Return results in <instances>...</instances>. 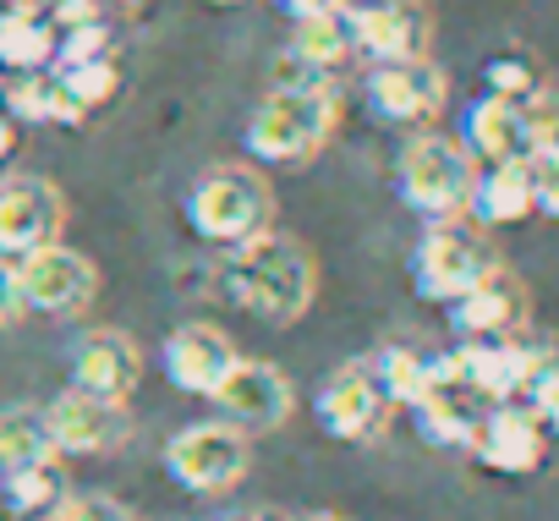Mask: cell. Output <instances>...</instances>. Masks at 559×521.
<instances>
[{"instance_id": "cell-1", "label": "cell", "mask_w": 559, "mask_h": 521, "mask_svg": "<svg viewBox=\"0 0 559 521\" xmlns=\"http://www.w3.org/2000/svg\"><path fill=\"white\" fill-rule=\"evenodd\" d=\"M230 286L258 319L297 324L313 308L319 270H313V252L302 241L280 236V230H263V236L230 247Z\"/></svg>"}, {"instance_id": "cell-2", "label": "cell", "mask_w": 559, "mask_h": 521, "mask_svg": "<svg viewBox=\"0 0 559 521\" xmlns=\"http://www.w3.org/2000/svg\"><path fill=\"white\" fill-rule=\"evenodd\" d=\"M341 121L335 83L324 88H269V99L247 116V149L263 165H297L313 159Z\"/></svg>"}, {"instance_id": "cell-3", "label": "cell", "mask_w": 559, "mask_h": 521, "mask_svg": "<svg viewBox=\"0 0 559 521\" xmlns=\"http://www.w3.org/2000/svg\"><path fill=\"white\" fill-rule=\"evenodd\" d=\"M395 187L401 198L428 220H461L472 209V187H477V159L461 149V138H439V132H417L401 159H395Z\"/></svg>"}, {"instance_id": "cell-4", "label": "cell", "mask_w": 559, "mask_h": 521, "mask_svg": "<svg viewBox=\"0 0 559 521\" xmlns=\"http://www.w3.org/2000/svg\"><path fill=\"white\" fill-rule=\"evenodd\" d=\"M269 214H274V198H269V181L252 165H214L187 192L192 230L203 241H219V247H241V241L263 236Z\"/></svg>"}, {"instance_id": "cell-5", "label": "cell", "mask_w": 559, "mask_h": 521, "mask_svg": "<svg viewBox=\"0 0 559 521\" xmlns=\"http://www.w3.org/2000/svg\"><path fill=\"white\" fill-rule=\"evenodd\" d=\"M499 270V252L493 241L466 225V220H439L423 230L417 252H412V286L423 303H461L466 292H477L488 275Z\"/></svg>"}, {"instance_id": "cell-6", "label": "cell", "mask_w": 559, "mask_h": 521, "mask_svg": "<svg viewBox=\"0 0 559 521\" xmlns=\"http://www.w3.org/2000/svg\"><path fill=\"white\" fill-rule=\"evenodd\" d=\"M165 466L176 483H187L198 494H219L247 477L252 450H247V434L230 423H192L165 445Z\"/></svg>"}, {"instance_id": "cell-7", "label": "cell", "mask_w": 559, "mask_h": 521, "mask_svg": "<svg viewBox=\"0 0 559 521\" xmlns=\"http://www.w3.org/2000/svg\"><path fill=\"white\" fill-rule=\"evenodd\" d=\"M352 17V39L362 56H373V67L390 61H428L433 45V17L423 0H346Z\"/></svg>"}, {"instance_id": "cell-8", "label": "cell", "mask_w": 559, "mask_h": 521, "mask_svg": "<svg viewBox=\"0 0 559 521\" xmlns=\"http://www.w3.org/2000/svg\"><path fill=\"white\" fill-rule=\"evenodd\" d=\"M67 225V198L45 176H12L0 181V258H28L39 247H56Z\"/></svg>"}, {"instance_id": "cell-9", "label": "cell", "mask_w": 559, "mask_h": 521, "mask_svg": "<svg viewBox=\"0 0 559 521\" xmlns=\"http://www.w3.org/2000/svg\"><path fill=\"white\" fill-rule=\"evenodd\" d=\"M450 99V83L433 61H390L368 72V105L373 116L395 127H428Z\"/></svg>"}, {"instance_id": "cell-10", "label": "cell", "mask_w": 559, "mask_h": 521, "mask_svg": "<svg viewBox=\"0 0 559 521\" xmlns=\"http://www.w3.org/2000/svg\"><path fill=\"white\" fill-rule=\"evenodd\" d=\"M17 292L23 308L34 313H72L94 297V264L72 247H39L28 258H17Z\"/></svg>"}, {"instance_id": "cell-11", "label": "cell", "mask_w": 559, "mask_h": 521, "mask_svg": "<svg viewBox=\"0 0 559 521\" xmlns=\"http://www.w3.org/2000/svg\"><path fill=\"white\" fill-rule=\"evenodd\" d=\"M313 406H319V423H324L335 439H346V445L379 439V434L390 428V412H395V406L384 401V390L373 384L368 368H341V374H330Z\"/></svg>"}, {"instance_id": "cell-12", "label": "cell", "mask_w": 559, "mask_h": 521, "mask_svg": "<svg viewBox=\"0 0 559 521\" xmlns=\"http://www.w3.org/2000/svg\"><path fill=\"white\" fill-rule=\"evenodd\" d=\"M45 423H50V439L61 455H105L127 439V412L116 401H99L83 390H61L45 406Z\"/></svg>"}, {"instance_id": "cell-13", "label": "cell", "mask_w": 559, "mask_h": 521, "mask_svg": "<svg viewBox=\"0 0 559 521\" xmlns=\"http://www.w3.org/2000/svg\"><path fill=\"white\" fill-rule=\"evenodd\" d=\"M543 423L521 406V401H504V406H488L483 423H477V439H472V455L488 466V472H504V477H521V472H537L543 466Z\"/></svg>"}, {"instance_id": "cell-14", "label": "cell", "mask_w": 559, "mask_h": 521, "mask_svg": "<svg viewBox=\"0 0 559 521\" xmlns=\"http://www.w3.org/2000/svg\"><path fill=\"white\" fill-rule=\"evenodd\" d=\"M214 401L225 406L230 428H280L292 417V384H286V374H280L274 363L236 357V368L225 374Z\"/></svg>"}, {"instance_id": "cell-15", "label": "cell", "mask_w": 559, "mask_h": 521, "mask_svg": "<svg viewBox=\"0 0 559 521\" xmlns=\"http://www.w3.org/2000/svg\"><path fill=\"white\" fill-rule=\"evenodd\" d=\"M230 368H236V346H230L225 330H214V324H181V330L165 341V374H170V384L187 390V395H214Z\"/></svg>"}, {"instance_id": "cell-16", "label": "cell", "mask_w": 559, "mask_h": 521, "mask_svg": "<svg viewBox=\"0 0 559 521\" xmlns=\"http://www.w3.org/2000/svg\"><path fill=\"white\" fill-rule=\"evenodd\" d=\"M461 149L477 159V165H510V159H532L526 149V105H510V99H472L466 116H461Z\"/></svg>"}, {"instance_id": "cell-17", "label": "cell", "mask_w": 559, "mask_h": 521, "mask_svg": "<svg viewBox=\"0 0 559 521\" xmlns=\"http://www.w3.org/2000/svg\"><path fill=\"white\" fill-rule=\"evenodd\" d=\"M138 346L121 335V330H94L83 346H78V363H72V390L83 395H99V401H127L138 390Z\"/></svg>"}, {"instance_id": "cell-18", "label": "cell", "mask_w": 559, "mask_h": 521, "mask_svg": "<svg viewBox=\"0 0 559 521\" xmlns=\"http://www.w3.org/2000/svg\"><path fill=\"white\" fill-rule=\"evenodd\" d=\"M450 319H455V330L466 341H510L521 330V319H526V286L515 275L493 270L477 292H466L450 308Z\"/></svg>"}, {"instance_id": "cell-19", "label": "cell", "mask_w": 559, "mask_h": 521, "mask_svg": "<svg viewBox=\"0 0 559 521\" xmlns=\"http://www.w3.org/2000/svg\"><path fill=\"white\" fill-rule=\"evenodd\" d=\"M477 225H521L537 214V192H532V159H510V165H477V187H472V209Z\"/></svg>"}, {"instance_id": "cell-20", "label": "cell", "mask_w": 559, "mask_h": 521, "mask_svg": "<svg viewBox=\"0 0 559 521\" xmlns=\"http://www.w3.org/2000/svg\"><path fill=\"white\" fill-rule=\"evenodd\" d=\"M61 28L39 7H0V72H50Z\"/></svg>"}, {"instance_id": "cell-21", "label": "cell", "mask_w": 559, "mask_h": 521, "mask_svg": "<svg viewBox=\"0 0 559 521\" xmlns=\"http://www.w3.org/2000/svg\"><path fill=\"white\" fill-rule=\"evenodd\" d=\"M412 412H417L423 439H433V445H444V450H472L477 423H483L488 406H477V401L461 395V390H439V384H428V395H423Z\"/></svg>"}, {"instance_id": "cell-22", "label": "cell", "mask_w": 559, "mask_h": 521, "mask_svg": "<svg viewBox=\"0 0 559 521\" xmlns=\"http://www.w3.org/2000/svg\"><path fill=\"white\" fill-rule=\"evenodd\" d=\"M56 439L39 406H12L0 412V472H23V466H45L56 461Z\"/></svg>"}, {"instance_id": "cell-23", "label": "cell", "mask_w": 559, "mask_h": 521, "mask_svg": "<svg viewBox=\"0 0 559 521\" xmlns=\"http://www.w3.org/2000/svg\"><path fill=\"white\" fill-rule=\"evenodd\" d=\"M7 110L12 121H50V127H78L83 110L67 99L56 72H23L7 83Z\"/></svg>"}, {"instance_id": "cell-24", "label": "cell", "mask_w": 559, "mask_h": 521, "mask_svg": "<svg viewBox=\"0 0 559 521\" xmlns=\"http://www.w3.org/2000/svg\"><path fill=\"white\" fill-rule=\"evenodd\" d=\"M292 56L308 61V67H319V72H330V67H341L346 56H357V39H352V17H346V7H335V12H313V17H297Z\"/></svg>"}, {"instance_id": "cell-25", "label": "cell", "mask_w": 559, "mask_h": 521, "mask_svg": "<svg viewBox=\"0 0 559 521\" xmlns=\"http://www.w3.org/2000/svg\"><path fill=\"white\" fill-rule=\"evenodd\" d=\"M368 374H373V384L384 390L390 406H417V401L428 395L433 357H423V352H412V346H384V352L373 357Z\"/></svg>"}, {"instance_id": "cell-26", "label": "cell", "mask_w": 559, "mask_h": 521, "mask_svg": "<svg viewBox=\"0 0 559 521\" xmlns=\"http://www.w3.org/2000/svg\"><path fill=\"white\" fill-rule=\"evenodd\" d=\"M483 94L510 99V105H537L543 99V67L526 50H499L483 61Z\"/></svg>"}, {"instance_id": "cell-27", "label": "cell", "mask_w": 559, "mask_h": 521, "mask_svg": "<svg viewBox=\"0 0 559 521\" xmlns=\"http://www.w3.org/2000/svg\"><path fill=\"white\" fill-rule=\"evenodd\" d=\"M0 477H7V505H12L17 516H45V510H56L61 494H67V477H61L56 461L23 466V472H0Z\"/></svg>"}, {"instance_id": "cell-28", "label": "cell", "mask_w": 559, "mask_h": 521, "mask_svg": "<svg viewBox=\"0 0 559 521\" xmlns=\"http://www.w3.org/2000/svg\"><path fill=\"white\" fill-rule=\"evenodd\" d=\"M56 78H61V88H67V99L88 116V110H99L105 99H116V88H121V72H116V61H83V67H50Z\"/></svg>"}, {"instance_id": "cell-29", "label": "cell", "mask_w": 559, "mask_h": 521, "mask_svg": "<svg viewBox=\"0 0 559 521\" xmlns=\"http://www.w3.org/2000/svg\"><path fill=\"white\" fill-rule=\"evenodd\" d=\"M110 23L105 17H88V23H67L61 39H56V67H83V61H110Z\"/></svg>"}, {"instance_id": "cell-30", "label": "cell", "mask_w": 559, "mask_h": 521, "mask_svg": "<svg viewBox=\"0 0 559 521\" xmlns=\"http://www.w3.org/2000/svg\"><path fill=\"white\" fill-rule=\"evenodd\" d=\"M526 149L532 159H559V99H537L526 105Z\"/></svg>"}, {"instance_id": "cell-31", "label": "cell", "mask_w": 559, "mask_h": 521, "mask_svg": "<svg viewBox=\"0 0 559 521\" xmlns=\"http://www.w3.org/2000/svg\"><path fill=\"white\" fill-rule=\"evenodd\" d=\"M521 406L543 423V434H548V439H559V357L537 374V384L526 390V401H521Z\"/></svg>"}, {"instance_id": "cell-32", "label": "cell", "mask_w": 559, "mask_h": 521, "mask_svg": "<svg viewBox=\"0 0 559 521\" xmlns=\"http://www.w3.org/2000/svg\"><path fill=\"white\" fill-rule=\"evenodd\" d=\"M50 521H132V516L110 494H78V499H61L50 510Z\"/></svg>"}, {"instance_id": "cell-33", "label": "cell", "mask_w": 559, "mask_h": 521, "mask_svg": "<svg viewBox=\"0 0 559 521\" xmlns=\"http://www.w3.org/2000/svg\"><path fill=\"white\" fill-rule=\"evenodd\" d=\"M532 192H537V214L559 220V159H532Z\"/></svg>"}, {"instance_id": "cell-34", "label": "cell", "mask_w": 559, "mask_h": 521, "mask_svg": "<svg viewBox=\"0 0 559 521\" xmlns=\"http://www.w3.org/2000/svg\"><path fill=\"white\" fill-rule=\"evenodd\" d=\"M34 7L56 23V28H67V23H88V17H99V0H34Z\"/></svg>"}, {"instance_id": "cell-35", "label": "cell", "mask_w": 559, "mask_h": 521, "mask_svg": "<svg viewBox=\"0 0 559 521\" xmlns=\"http://www.w3.org/2000/svg\"><path fill=\"white\" fill-rule=\"evenodd\" d=\"M23 313V292H17V264L0 258V324H12Z\"/></svg>"}, {"instance_id": "cell-36", "label": "cell", "mask_w": 559, "mask_h": 521, "mask_svg": "<svg viewBox=\"0 0 559 521\" xmlns=\"http://www.w3.org/2000/svg\"><path fill=\"white\" fill-rule=\"evenodd\" d=\"M12 149H17V121L7 110V78H0V159H7Z\"/></svg>"}, {"instance_id": "cell-37", "label": "cell", "mask_w": 559, "mask_h": 521, "mask_svg": "<svg viewBox=\"0 0 559 521\" xmlns=\"http://www.w3.org/2000/svg\"><path fill=\"white\" fill-rule=\"evenodd\" d=\"M274 7H286L292 17H313V12H335V7H346V0H274Z\"/></svg>"}, {"instance_id": "cell-38", "label": "cell", "mask_w": 559, "mask_h": 521, "mask_svg": "<svg viewBox=\"0 0 559 521\" xmlns=\"http://www.w3.org/2000/svg\"><path fill=\"white\" fill-rule=\"evenodd\" d=\"M99 7H116V12H143L148 0H99Z\"/></svg>"}, {"instance_id": "cell-39", "label": "cell", "mask_w": 559, "mask_h": 521, "mask_svg": "<svg viewBox=\"0 0 559 521\" xmlns=\"http://www.w3.org/2000/svg\"><path fill=\"white\" fill-rule=\"evenodd\" d=\"M302 521H341V516H330V510H319V516H302Z\"/></svg>"}, {"instance_id": "cell-40", "label": "cell", "mask_w": 559, "mask_h": 521, "mask_svg": "<svg viewBox=\"0 0 559 521\" xmlns=\"http://www.w3.org/2000/svg\"><path fill=\"white\" fill-rule=\"evenodd\" d=\"M0 7H34V0H0Z\"/></svg>"}, {"instance_id": "cell-41", "label": "cell", "mask_w": 559, "mask_h": 521, "mask_svg": "<svg viewBox=\"0 0 559 521\" xmlns=\"http://www.w3.org/2000/svg\"><path fill=\"white\" fill-rule=\"evenodd\" d=\"M209 7H236V0H209Z\"/></svg>"}, {"instance_id": "cell-42", "label": "cell", "mask_w": 559, "mask_h": 521, "mask_svg": "<svg viewBox=\"0 0 559 521\" xmlns=\"http://www.w3.org/2000/svg\"><path fill=\"white\" fill-rule=\"evenodd\" d=\"M247 521H274V516H247Z\"/></svg>"}]
</instances>
